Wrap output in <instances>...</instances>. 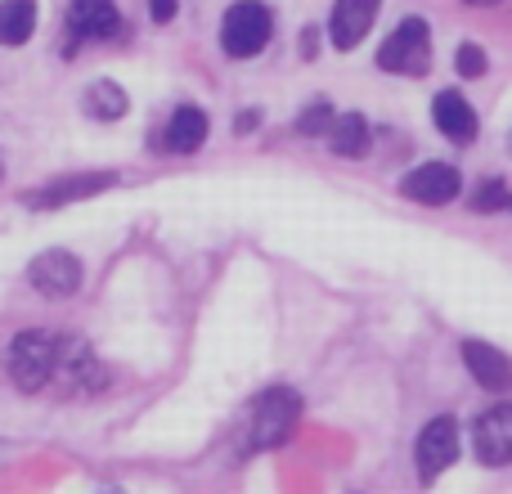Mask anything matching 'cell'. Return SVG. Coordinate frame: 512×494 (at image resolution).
<instances>
[{
	"mask_svg": "<svg viewBox=\"0 0 512 494\" xmlns=\"http://www.w3.org/2000/svg\"><path fill=\"white\" fill-rule=\"evenodd\" d=\"M63 346H68L63 333H45V328H27V333H18L5 351V369H9V378H14V387L27 391V396L50 387V382L59 378Z\"/></svg>",
	"mask_w": 512,
	"mask_h": 494,
	"instance_id": "1",
	"label": "cell"
},
{
	"mask_svg": "<svg viewBox=\"0 0 512 494\" xmlns=\"http://www.w3.org/2000/svg\"><path fill=\"white\" fill-rule=\"evenodd\" d=\"M378 68L391 77H427L432 72V27H427V18H400L396 32L378 45Z\"/></svg>",
	"mask_w": 512,
	"mask_h": 494,
	"instance_id": "2",
	"label": "cell"
},
{
	"mask_svg": "<svg viewBox=\"0 0 512 494\" xmlns=\"http://www.w3.org/2000/svg\"><path fill=\"white\" fill-rule=\"evenodd\" d=\"M301 418V396L288 387H270L252 400V414H248V450H274L292 436Z\"/></svg>",
	"mask_w": 512,
	"mask_h": 494,
	"instance_id": "3",
	"label": "cell"
},
{
	"mask_svg": "<svg viewBox=\"0 0 512 494\" xmlns=\"http://www.w3.org/2000/svg\"><path fill=\"white\" fill-rule=\"evenodd\" d=\"M274 36V9L265 0H239L221 18V50L230 59H256Z\"/></svg>",
	"mask_w": 512,
	"mask_h": 494,
	"instance_id": "4",
	"label": "cell"
},
{
	"mask_svg": "<svg viewBox=\"0 0 512 494\" xmlns=\"http://www.w3.org/2000/svg\"><path fill=\"white\" fill-rule=\"evenodd\" d=\"M463 189V176L454 162H423V167H414L405 180H400V194L414 198V203L423 207H445L454 203Z\"/></svg>",
	"mask_w": 512,
	"mask_h": 494,
	"instance_id": "5",
	"label": "cell"
},
{
	"mask_svg": "<svg viewBox=\"0 0 512 494\" xmlns=\"http://www.w3.org/2000/svg\"><path fill=\"white\" fill-rule=\"evenodd\" d=\"M418 477L423 481H436L454 459H459V423L454 418H432L418 436Z\"/></svg>",
	"mask_w": 512,
	"mask_h": 494,
	"instance_id": "6",
	"label": "cell"
},
{
	"mask_svg": "<svg viewBox=\"0 0 512 494\" xmlns=\"http://www.w3.org/2000/svg\"><path fill=\"white\" fill-rule=\"evenodd\" d=\"M68 54L77 50V41H113L122 32V14L113 0H72L68 5Z\"/></svg>",
	"mask_w": 512,
	"mask_h": 494,
	"instance_id": "7",
	"label": "cell"
},
{
	"mask_svg": "<svg viewBox=\"0 0 512 494\" xmlns=\"http://www.w3.org/2000/svg\"><path fill=\"white\" fill-rule=\"evenodd\" d=\"M382 14V0H333V14H328V41L337 50H355L364 36L373 32Z\"/></svg>",
	"mask_w": 512,
	"mask_h": 494,
	"instance_id": "8",
	"label": "cell"
},
{
	"mask_svg": "<svg viewBox=\"0 0 512 494\" xmlns=\"http://www.w3.org/2000/svg\"><path fill=\"white\" fill-rule=\"evenodd\" d=\"M27 279L45 297H72L81 288V261L72 252H63V247H54V252H41L27 265Z\"/></svg>",
	"mask_w": 512,
	"mask_h": 494,
	"instance_id": "9",
	"label": "cell"
},
{
	"mask_svg": "<svg viewBox=\"0 0 512 494\" xmlns=\"http://www.w3.org/2000/svg\"><path fill=\"white\" fill-rule=\"evenodd\" d=\"M113 171H81V176H63V180H50L45 189L27 194V207L36 212H50V207H68V203H81V198H95L113 185Z\"/></svg>",
	"mask_w": 512,
	"mask_h": 494,
	"instance_id": "10",
	"label": "cell"
},
{
	"mask_svg": "<svg viewBox=\"0 0 512 494\" xmlns=\"http://www.w3.org/2000/svg\"><path fill=\"white\" fill-rule=\"evenodd\" d=\"M472 445H477V459L490 468H504L512 463V405H495L477 418L472 427Z\"/></svg>",
	"mask_w": 512,
	"mask_h": 494,
	"instance_id": "11",
	"label": "cell"
},
{
	"mask_svg": "<svg viewBox=\"0 0 512 494\" xmlns=\"http://www.w3.org/2000/svg\"><path fill=\"white\" fill-rule=\"evenodd\" d=\"M432 122L450 144L468 149V144L477 140V108L463 99V90H441V95L432 99Z\"/></svg>",
	"mask_w": 512,
	"mask_h": 494,
	"instance_id": "12",
	"label": "cell"
},
{
	"mask_svg": "<svg viewBox=\"0 0 512 494\" xmlns=\"http://www.w3.org/2000/svg\"><path fill=\"white\" fill-rule=\"evenodd\" d=\"M463 360H468V373L481 382L486 391H504L512 387V364H508V355L499 351V346H490V342H463Z\"/></svg>",
	"mask_w": 512,
	"mask_h": 494,
	"instance_id": "13",
	"label": "cell"
},
{
	"mask_svg": "<svg viewBox=\"0 0 512 494\" xmlns=\"http://www.w3.org/2000/svg\"><path fill=\"white\" fill-rule=\"evenodd\" d=\"M207 140V113L198 104H180L176 113L167 117V131H162V144L171 153H198Z\"/></svg>",
	"mask_w": 512,
	"mask_h": 494,
	"instance_id": "14",
	"label": "cell"
},
{
	"mask_svg": "<svg viewBox=\"0 0 512 494\" xmlns=\"http://www.w3.org/2000/svg\"><path fill=\"white\" fill-rule=\"evenodd\" d=\"M328 144H333L337 158H364L373 144V126L364 122L360 113H337L333 131H328Z\"/></svg>",
	"mask_w": 512,
	"mask_h": 494,
	"instance_id": "15",
	"label": "cell"
},
{
	"mask_svg": "<svg viewBox=\"0 0 512 494\" xmlns=\"http://www.w3.org/2000/svg\"><path fill=\"white\" fill-rule=\"evenodd\" d=\"M81 108H86V117H95V122H122L131 99H126V90L117 86V81H90Z\"/></svg>",
	"mask_w": 512,
	"mask_h": 494,
	"instance_id": "16",
	"label": "cell"
},
{
	"mask_svg": "<svg viewBox=\"0 0 512 494\" xmlns=\"http://www.w3.org/2000/svg\"><path fill=\"white\" fill-rule=\"evenodd\" d=\"M36 32V0H0V45H23Z\"/></svg>",
	"mask_w": 512,
	"mask_h": 494,
	"instance_id": "17",
	"label": "cell"
},
{
	"mask_svg": "<svg viewBox=\"0 0 512 494\" xmlns=\"http://www.w3.org/2000/svg\"><path fill=\"white\" fill-rule=\"evenodd\" d=\"M333 122H337L333 104H328V99H315V104H310V108H301V117H297V131L306 135V140H315V135H328V131H333Z\"/></svg>",
	"mask_w": 512,
	"mask_h": 494,
	"instance_id": "18",
	"label": "cell"
},
{
	"mask_svg": "<svg viewBox=\"0 0 512 494\" xmlns=\"http://www.w3.org/2000/svg\"><path fill=\"white\" fill-rule=\"evenodd\" d=\"M512 203V194H508V185L499 176H490V180H481L477 185V194H472V212H481V216H490V212H504V207Z\"/></svg>",
	"mask_w": 512,
	"mask_h": 494,
	"instance_id": "19",
	"label": "cell"
},
{
	"mask_svg": "<svg viewBox=\"0 0 512 494\" xmlns=\"http://www.w3.org/2000/svg\"><path fill=\"white\" fill-rule=\"evenodd\" d=\"M454 68H459V77L477 81V77H486L490 59H486V50H481L477 41H463V45H459V54H454Z\"/></svg>",
	"mask_w": 512,
	"mask_h": 494,
	"instance_id": "20",
	"label": "cell"
},
{
	"mask_svg": "<svg viewBox=\"0 0 512 494\" xmlns=\"http://www.w3.org/2000/svg\"><path fill=\"white\" fill-rule=\"evenodd\" d=\"M176 9H180V0H149L153 23H171V18H176Z\"/></svg>",
	"mask_w": 512,
	"mask_h": 494,
	"instance_id": "21",
	"label": "cell"
},
{
	"mask_svg": "<svg viewBox=\"0 0 512 494\" xmlns=\"http://www.w3.org/2000/svg\"><path fill=\"white\" fill-rule=\"evenodd\" d=\"M319 54V32L315 27H301V59H315Z\"/></svg>",
	"mask_w": 512,
	"mask_h": 494,
	"instance_id": "22",
	"label": "cell"
},
{
	"mask_svg": "<svg viewBox=\"0 0 512 494\" xmlns=\"http://www.w3.org/2000/svg\"><path fill=\"white\" fill-rule=\"evenodd\" d=\"M256 122H261V113H256V108H248V113H239V122H234V131H239V135H248V131H256Z\"/></svg>",
	"mask_w": 512,
	"mask_h": 494,
	"instance_id": "23",
	"label": "cell"
},
{
	"mask_svg": "<svg viewBox=\"0 0 512 494\" xmlns=\"http://www.w3.org/2000/svg\"><path fill=\"white\" fill-rule=\"evenodd\" d=\"M463 5H477V9H490V5H499V0H463Z\"/></svg>",
	"mask_w": 512,
	"mask_h": 494,
	"instance_id": "24",
	"label": "cell"
},
{
	"mask_svg": "<svg viewBox=\"0 0 512 494\" xmlns=\"http://www.w3.org/2000/svg\"><path fill=\"white\" fill-rule=\"evenodd\" d=\"M104 494H122V490H104Z\"/></svg>",
	"mask_w": 512,
	"mask_h": 494,
	"instance_id": "25",
	"label": "cell"
},
{
	"mask_svg": "<svg viewBox=\"0 0 512 494\" xmlns=\"http://www.w3.org/2000/svg\"><path fill=\"white\" fill-rule=\"evenodd\" d=\"M508 212H512V203H508Z\"/></svg>",
	"mask_w": 512,
	"mask_h": 494,
	"instance_id": "26",
	"label": "cell"
}]
</instances>
